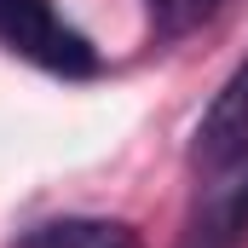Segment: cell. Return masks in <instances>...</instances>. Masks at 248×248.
Instances as JSON below:
<instances>
[{
	"instance_id": "cell-1",
	"label": "cell",
	"mask_w": 248,
	"mask_h": 248,
	"mask_svg": "<svg viewBox=\"0 0 248 248\" xmlns=\"http://www.w3.org/2000/svg\"><path fill=\"white\" fill-rule=\"evenodd\" d=\"M202 179L185 214V237L179 248H243L248 243V144L219 150V156H196Z\"/></svg>"
},
{
	"instance_id": "cell-2",
	"label": "cell",
	"mask_w": 248,
	"mask_h": 248,
	"mask_svg": "<svg viewBox=\"0 0 248 248\" xmlns=\"http://www.w3.org/2000/svg\"><path fill=\"white\" fill-rule=\"evenodd\" d=\"M0 46L69 81L98 75V46L75 23H63L52 0H0Z\"/></svg>"
},
{
	"instance_id": "cell-3",
	"label": "cell",
	"mask_w": 248,
	"mask_h": 248,
	"mask_svg": "<svg viewBox=\"0 0 248 248\" xmlns=\"http://www.w3.org/2000/svg\"><path fill=\"white\" fill-rule=\"evenodd\" d=\"M12 248H144L139 231L122 219H46V225H29Z\"/></svg>"
},
{
	"instance_id": "cell-4",
	"label": "cell",
	"mask_w": 248,
	"mask_h": 248,
	"mask_svg": "<svg viewBox=\"0 0 248 248\" xmlns=\"http://www.w3.org/2000/svg\"><path fill=\"white\" fill-rule=\"evenodd\" d=\"M248 144V63L214 93L208 116L196 127V156H219V150H237Z\"/></svg>"
},
{
	"instance_id": "cell-5",
	"label": "cell",
	"mask_w": 248,
	"mask_h": 248,
	"mask_svg": "<svg viewBox=\"0 0 248 248\" xmlns=\"http://www.w3.org/2000/svg\"><path fill=\"white\" fill-rule=\"evenodd\" d=\"M219 6H225V0H144L150 29H156L162 41H179V35H190V29H202Z\"/></svg>"
}]
</instances>
